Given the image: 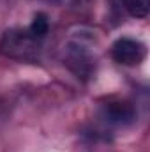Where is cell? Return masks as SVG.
Returning a JSON list of instances; mask_svg holds the SVG:
<instances>
[{"label": "cell", "instance_id": "5b68a950", "mask_svg": "<svg viewBox=\"0 0 150 152\" xmlns=\"http://www.w3.org/2000/svg\"><path fill=\"white\" fill-rule=\"evenodd\" d=\"M27 30H28L36 39L41 41V39L48 34V30H50V20H48V16H46L44 12H37Z\"/></svg>", "mask_w": 150, "mask_h": 152}, {"label": "cell", "instance_id": "8992f818", "mask_svg": "<svg viewBox=\"0 0 150 152\" xmlns=\"http://www.w3.org/2000/svg\"><path fill=\"white\" fill-rule=\"evenodd\" d=\"M122 4L127 9V12L134 18H145L149 14L150 0H122Z\"/></svg>", "mask_w": 150, "mask_h": 152}, {"label": "cell", "instance_id": "52a82bcc", "mask_svg": "<svg viewBox=\"0 0 150 152\" xmlns=\"http://www.w3.org/2000/svg\"><path fill=\"white\" fill-rule=\"evenodd\" d=\"M50 2H55V4H60V5H78V4H83L87 0H50Z\"/></svg>", "mask_w": 150, "mask_h": 152}, {"label": "cell", "instance_id": "7a4b0ae2", "mask_svg": "<svg viewBox=\"0 0 150 152\" xmlns=\"http://www.w3.org/2000/svg\"><path fill=\"white\" fill-rule=\"evenodd\" d=\"M66 64L78 78H88L95 69V57L81 42H71L66 46Z\"/></svg>", "mask_w": 150, "mask_h": 152}, {"label": "cell", "instance_id": "277c9868", "mask_svg": "<svg viewBox=\"0 0 150 152\" xmlns=\"http://www.w3.org/2000/svg\"><path fill=\"white\" fill-rule=\"evenodd\" d=\"M103 117L111 124L125 126V124H131L136 118V112H134L133 104H129L125 101H115V103H108L104 106Z\"/></svg>", "mask_w": 150, "mask_h": 152}, {"label": "cell", "instance_id": "6da1fadb", "mask_svg": "<svg viewBox=\"0 0 150 152\" xmlns=\"http://www.w3.org/2000/svg\"><path fill=\"white\" fill-rule=\"evenodd\" d=\"M41 41L36 39L27 28H11L0 41V51L5 57L16 60H36L39 57Z\"/></svg>", "mask_w": 150, "mask_h": 152}, {"label": "cell", "instance_id": "3957f363", "mask_svg": "<svg viewBox=\"0 0 150 152\" xmlns=\"http://www.w3.org/2000/svg\"><path fill=\"white\" fill-rule=\"evenodd\" d=\"M111 55L118 64L138 66L140 62H143V58L147 55V48L141 41H136L131 37H120L113 42Z\"/></svg>", "mask_w": 150, "mask_h": 152}]
</instances>
